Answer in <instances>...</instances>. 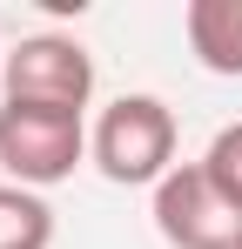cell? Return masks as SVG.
Masks as SVG:
<instances>
[{
  "label": "cell",
  "mask_w": 242,
  "mask_h": 249,
  "mask_svg": "<svg viewBox=\"0 0 242 249\" xmlns=\"http://www.w3.org/2000/svg\"><path fill=\"white\" fill-rule=\"evenodd\" d=\"M87 162L115 189H155L175 168V115L161 94H121L87 128Z\"/></svg>",
  "instance_id": "cell-1"
},
{
  "label": "cell",
  "mask_w": 242,
  "mask_h": 249,
  "mask_svg": "<svg viewBox=\"0 0 242 249\" xmlns=\"http://www.w3.org/2000/svg\"><path fill=\"white\" fill-rule=\"evenodd\" d=\"M0 94L14 108H54V115H81L94 94V54L74 34H27L0 61Z\"/></svg>",
  "instance_id": "cell-2"
},
{
  "label": "cell",
  "mask_w": 242,
  "mask_h": 249,
  "mask_svg": "<svg viewBox=\"0 0 242 249\" xmlns=\"http://www.w3.org/2000/svg\"><path fill=\"white\" fill-rule=\"evenodd\" d=\"M87 162V122L54 108H0V168L20 189H54Z\"/></svg>",
  "instance_id": "cell-3"
},
{
  "label": "cell",
  "mask_w": 242,
  "mask_h": 249,
  "mask_svg": "<svg viewBox=\"0 0 242 249\" xmlns=\"http://www.w3.org/2000/svg\"><path fill=\"white\" fill-rule=\"evenodd\" d=\"M155 229L168 249H236L242 209L222 202V189L202 175V162H175L155 182Z\"/></svg>",
  "instance_id": "cell-4"
},
{
  "label": "cell",
  "mask_w": 242,
  "mask_h": 249,
  "mask_svg": "<svg viewBox=\"0 0 242 249\" xmlns=\"http://www.w3.org/2000/svg\"><path fill=\"white\" fill-rule=\"evenodd\" d=\"M182 27L208 74H229V81L242 74V0H189Z\"/></svg>",
  "instance_id": "cell-5"
},
{
  "label": "cell",
  "mask_w": 242,
  "mask_h": 249,
  "mask_svg": "<svg viewBox=\"0 0 242 249\" xmlns=\"http://www.w3.org/2000/svg\"><path fill=\"white\" fill-rule=\"evenodd\" d=\"M0 249H54V209L40 189L0 182Z\"/></svg>",
  "instance_id": "cell-6"
},
{
  "label": "cell",
  "mask_w": 242,
  "mask_h": 249,
  "mask_svg": "<svg viewBox=\"0 0 242 249\" xmlns=\"http://www.w3.org/2000/svg\"><path fill=\"white\" fill-rule=\"evenodd\" d=\"M202 175L222 189V202H229V209H242V122L215 128V142L202 148Z\"/></svg>",
  "instance_id": "cell-7"
},
{
  "label": "cell",
  "mask_w": 242,
  "mask_h": 249,
  "mask_svg": "<svg viewBox=\"0 0 242 249\" xmlns=\"http://www.w3.org/2000/svg\"><path fill=\"white\" fill-rule=\"evenodd\" d=\"M0 61H7V54H0Z\"/></svg>",
  "instance_id": "cell-8"
},
{
  "label": "cell",
  "mask_w": 242,
  "mask_h": 249,
  "mask_svg": "<svg viewBox=\"0 0 242 249\" xmlns=\"http://www.w3.org/2000/svg\"><path fill=\"white\" fill-rule=\"evenodd\" d=\"M236 249H242V243H236Z\"/></svg>",
  "instance_id": "cell-9"
}]
</instances>
